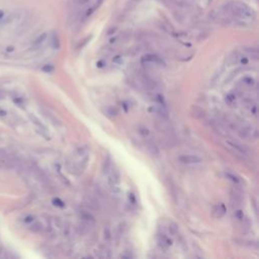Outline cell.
<instances>
[{
  "label": "cell",
  "instance_id": "obj_1",
  "mask_svg": "<svg viewBox=\"0 0 259 259\" xmlns=\"http://www.w3.org/2000/svg\"><path fill=\"white\" fill-rule=\"evenodd\" d=\"M226 6L227 12L232 14L235 18L241 22H252L255 18V13L248 5L240 1H229Z\"/></svg>",
  "mask_w": 259,
  "mask_h": 259
},
{
  "label": "cell",
  "instance_id": "obj_2",
  "mask_svg": "<svg viewBox=\"0 0 259 259\" xmlns=\"http://www.w3.org/2000/svg\"><path fill=\"white\" fill-rule=\"evenodd\" d=\"M108 175V186L113 193H119V172L116 167L111 166L109 172L107 173Z\"/></svg>",
  "mask_w": 259,
  "mask_h": 259
},
{
  "label": "cell",
  "instance_id": "obj_3",
  "mask_svg": "<svg viewBox=\"0 0 259 259\" xmlns=\"http://www.w3.org/2000/svg\"><path fill=\"white\" fill-rule=\"evenodd\" d=\"M29 119H31L32 123L37 126L39 133H40L44 138H46L47 140H50V135L48 134V130L46 128V126H45L42 122H40V119H39L37 116H32V114H29Z\"/></svg>",
  "mask_w": 259,
  "mask_h": 259
},
{
  "label": "cell",
  "instance_id": "obj_4",
  "mask_svg": "<svg viewBox=\"0 0 259 259\" xmlns=\"http://www.w3.org/2000/svg\"><path fill=\"white\" fill-rule=\"evenodd\" d=\"M149 111L152 113H155L159 119H168V111L165 108V105L160 104V105H152L149 108Z\"/></svg>",
  "mask_w": 259,
  "mask_h": 259
},
{
  "label": "cell",
  "instance_id": "obj_5",
  "mask_svg": "<svg viewBox=\"0 0 259 259\" xmlns=\"http://www.w3.org/2000/svg\"><path fill=\"white\" fill-rule=\"evenodd\" d=\"M230 198H231V204H232V206H233V207H239L241 204H242V201H243L242 193H241L239 190H237V189L231 190Z\"/></svg>",
  "mask_w": 259,
  "mask_h": 259
},
{
  "label": "cell",
  "instance_id": "obj_6",
  "mask_svg": "<svg viewBox=\"0 0 259 259\" xmlns=\"http://www.w3.org/2000/svg\"><path fill=\"white\" fill-rule=\"evenodd\" d=\"M178 160L184 164H195L201 162V159L197 155H181L178 157Z\"/></svg>",
  "mask_w": 259,
  "mask_h": 259
},
{
  "label": "cell",
  "instance_id": "obj_7",
  "mask_svg": "<svg viewBox=\"0 0 259 259\" xmlns=\"http://www.w3.org/2000/svg\"><path fill=\"white\" fill-rule=\"evenodd\" d=\"M145 145L150 154L153 156H159V149L152 139H149V138L145 137Z\"/></svg>",
  "mask_w": 259,
  "mask_h": 259
},
{
  "label": "cell",
  "instance_id": "obj_8",
  "mask_svg": "<svg viewBox=\"0 0 259 259\" xmlns=\"http://www.w3.org/2000/svg\"><path fill=\"white\" fill-rule=\"evenodd\" d=\"M226 207L224 204L220 203L218 204H216L215 207L213 209V216L215 217L216 219H221L225 216L226 214Z\"/></svg>",
  "mask_w": 259,
  "mask_h": 259
},
{
  "label": "cell",
  "instance_id": "obj_9",
  "mask_svg": "<svg viewBox=\"0 0 259 259\" xmlns=\"http://www.w3.org/2000/svg\"><path fill=\"white\" fill-rule=\"evenodd\" d=\"M142 63H155V64L164 65L163 60H162L160 57H158L157 55H152V54L144 56L142 58Z\"/></svg>",
  "mask_w": 259,
  "mask_h": 259
},
{
  "label": "cell",
  "instance_id": "obj_10",
  "mask_svg": "<svg viewBox=\"0 0 259 259\" xmlns=\"http://www.w3.org/2000/svg\"><path fill=\"white\" fill-rule=\"evenodd\" d=\"M190 113H191V116L194 117V119H204V116H206V111H204L201 107L197 106V105H192V106H191Z\"/></svg>",
  "mask_w": 259,
  "mask_h": 259
},
{
  "label": "cell",
  "instance_id": "obj_11",
  "mask_svg": "<svg viewBox=\"0 0 259 259\" xmlns=\"http://www.w3.org/2000/svg\"><path fill=\"white\" fill-rule=\"evenodd\" d=\"M228 143H229V145H230L232 148H234L237 152H239V153H241V154H243V155L248 154V149H247V147L242 145L241 143L234 142V141H229Z\"/></svg>",
  "mask_w": 259,
  "mask_h": 259
},
{
  "label": "cell",
  "instance_id": "obj_12",
  "mask_svg": "<svg viewBox=\"0 0 259 259\" xmlns=\"http://www.w3.org/2000/svg\"><path fill=\"white\" fill-rule=\"evenodd\" d=\"M158 243H159V245H160L161 248L167 249L168 247L171 245V240L168 237L165 236V235H159L158 236Z\"/></svg>",
  "mask_w": 259,
  "mask_h": 259
},
{
  "label": "cell",
  "instance_id": "obj_13",
  "mask_svg": "<svg viewBox=\"0 0 259 259\" xmlns=\"http://www.w3.org/2000/svg\"><path fill=\"white\" fill-rule=\"evenodd\" d=\"M111 157L109 155H106V157L103 160V163H102V172L104 174H107L109 172L111 166H113V163H111Z\"/></svg>",
  "mask_w": 259,
  "mask_h": 259
},
{
  "label": "cell",
  "instance_id": "obj_14",
  "mask_svg": "<svg viewBox=\"0 0 259 259\" xmlns=\"http://www.w3.org/2000/svg\"><path fill=\"white\" fill-rule=\"evenodd\" d=\"M102 3H103V0H96L95 3L93 4L91 7L88 8V9L86 10V12H85V17H88V16H90V15H92V14L94 13L95 11L97 10L99 7H100V5H101Z\"/></svg>",
  "mask_w": 259,
  "mask_h": 259
},
{
  "label": "cell",
  "instance_id": "obj_15",
  "mask_svg": "<svg viewBox=\"0 0 259 259\" xmlns=\"http://www.w3.org/2000/svg\"><path fill=\"white\" fill-rule=\"evenodd\" d=\"M80 216H81V219H82V221L84 223H86V224H93V223L95 222L94 218H93V216L91 215V214H89L88 212H85V210H82V212L80 213Z\"/></svg>",
  "mask_w": 259,
  "mask_h": 259
},
{
  "label": "cell",
  "instance_id": "obj_16",
  "mask_svg": "<svg viewBox=\"0 0 259 259\" xmlns=\"http://www.w3.org/2000/svg\"><path fill=\"white\" fill-rule=\"evenodd\" d=\"M47 38H48V34H47V32H44V34H42L41 35H39V37L35 39V42H34V44H32V45H34L35 47L41 46V45L47 40Z\"/></svg>",
  "mask_w": 259,
  "mask_h": 259
},
{
  "label": "cell",
  "instance_id": "obj_17",
  "mask_svg": "<svg viewBox=\"0 0 259 259\" xmlns=\"http://www.w3.org/2000/svg\"><path fill=\"white\" fill-rule=\"evenodd\" d=\"M29 230L35 232V233H39V232H41L42 230H43V225L41 224L40 222H32V224L31 225V227H29Z\"/></svg>",
  "mask_w": 259,
  "mask_h": 259
},
{
  "label": "cell",
  "instance_id": "obj_18",
  "mask_svg": "<svg viewBox=\"0 0 259 259\" xmlns=\"http://www.w3.org/2000/svg\"><path fill=\"white\" fill-rule=\"evenodd\" d=\"M117 109L116 107H113V106H107L106 108H105V113L107 114V116H116L117 114Z\"/></svg>",
  "mask_w": 259,
  "mask_h": 259
},
{
  "label": "cell",
  "instance_id": "obj_19",
  "mask_svg": "<svg viewBox=\"0 0 259 259\" xmlns=\"http://www.w3.org/2000/svg\"><path fill=\"white\" fill-rule=\"evenodd\" d=\"M169 232L174 236H176L178 234V226H177L175 223L171 222L170 225H169Z\"/></svg>",
  "mask_w": 259,
  "mask_h": 259
},
{
  "label": "cell",
  "instance_id": "obj_20",
  "mask_svg": "<svg viewBox=\"0 0 259 259\" xmlns=\"http://www.w3.org/2000/svg\"><path fill=\"white\" fill-rule=\"evenodd\" d=\"M246 52L249 54V55H251L252 57H254L255 59H257L258 57V50L256 49V48H246Z\"/></svg>",
  "mask_w": 259,
  "mask_h": 259
},
{
  "label": "cell",
  "instance_id": "obj_21",
  "mask_svg": "<svg viewBox=\"0 0 259 259\" xmlns=\"http://www.w3.org/2000/svg\"><path fill=\"white\" fill-rule=\"evenodd\" d=\"M52 47L53 49H58V48L60 47V43H59V39H58V35H54L52 37Z\"/></svg>",
  "mask_w": 259,
  "mask_h": 259
},
{
  "label": "cell",
  "instance_id": "obj_22",
  "mask_svg": "<svg viewBox=\"0 0 259 259\" xmlns=\"http://www.w3.org/2000/svg\"><path fill=\"white\" fill-rule=\"evenodd\" d=\"M45 114H46V116H48V119H50L51 120H52V123H54V125H55V126H59V125H60V122H59V119H57V117H55V116H54L53 114L51 113H46Z\"/></svg>",
  "mask_w": 259,
  "mask_h": 259
},
{
  "label": "cell",
  "instance_id": "obj_23",
  "mask_svg": "<svg viewBox=\"0 0 259 259\" xmlns=\"http://www.w3.org/2000/svg\"><path fill=\"white\" fill-rule=\"evenodd\" d=\"M53 204L54 206H56V207H65V203L63 200H60V198H58V197H55V198H53Z\"/></svg>",
  "mask_w": 259,
  "mask_h": 259
},
{
  "label": "cell",
  "instance_id": "obj_24",
  "mask_svg": "<svg viewBox=\"0 0 259 259\" xmlns=\"http://www.w3.org/2000/svg\"><path fill=\"white\" fill-rule=\"evenodd\" d=\"M226 176H227L229 179H231L232 181L235 182V183H239L240 182V179L238 178L236 175H234V174H232V173H226Z\"/></svg>",
  "mask_w": 259,
  "mask_h": 259
},
{
  "label": "cell",
  "instance_id": "obj_25",
  "mask_svg": "<svg viewBox=\"0 0 259 259\" xmlns=\"http://www.w3.org/2000/svg\"><path fill=\"white\" fill-rule=\"evenodd\" d=\"M139 133L142 135L143 137H147L149 135V131H148V129L145 128V126H140V128H139Z\"/></svg>",
  "mask_w": 259,
  "mask_h": 259
},
{
  "label": "cell",
  "instance_id": "obj_26",
  "mask_svg": "<svg viewBox=\"0 0 259 259\" xmlns=\"http://www.w3.org/2000/svg\"><path fill=\"white\" fill-rule=\"evenodd\" d=\"M242 81H243L244 83L248 84V85H253V84L255 83V82H254V79H253V78H251V77H244Z\"/></svg>",
  "mask_w": 259,
  "mask_h": 259
},
{
  "label": "cell",
  "instance_id": "obj_27",
  "mask_svg": "<svg viewBox=\"0 0 259 259\" xmlns=\"http://www.w3.org/2000/svg\"><path fill=\"white\" fill-rule=\"evenodd\" d=\"M35 221V217L34 216H26L25 219H23V222L25 223V224H32V222Z\"/></svg>",
  "mask_w": 259,
  "mask_h": 259
},
{
  "label": "cell",
  "instance_id": "obj_28",
  "mask_svg": "<svg viewBox=\"0 0 259 259\" xmlns=\"http://www.w3.org/2000/svg\"><path fill=\"white\" fill-rule=\"evenodd\" d=\"M43 71L47 72V73H51V72L54 71V67L52 65H46L43 67Z\"/></svg>",
  "mask_w": 259,
  "mask_h": 259
},
{
  "label": "cell",
  "instance_id": "obj_29",
  "mask_svg": "<svg viewBox=\"0 0 259 259\" xmlns=\"http://www.w3.org/2000/svg\"><path fill=\"white\" fill-rule=\"evenodd\" d=\"M235 217H236L238 220H243L244 219V214L241 212L240 210H237L236 212H235Z\"/></svg>",
  "mask_w": 259,
  "mask_h": 259
},
{
  "label": "cell",
  "instance_id": "obj_30",
  "mask_svg": "<svg viewBox=\"0 0 259 259\" xmlns=\"http://www.w3.org/2000/svg\"><path fill=\"white\" fill-rule=\"evenodd\" d=\"M6 156H7V154H6V150H5V149H2V148H0V161H1L3 158L6 157Z\"/></svg>",
  "mask_w": 259,
  "mask_h": 259
},
{
  "label": "cell",
  "instance_id": "obj_31",
  "mask_svg": "<svg viewBox=\"0 0 259 259\" xmlns=\"http://www.w3.org/2000/svg\"><path fill=\"white\" fill-rule=\"evenodd\" d=\"M7 116L6 110H4L3 108L0 107V117H4V116Z\"/></svg>",
  "mask_w": 259,
  "mask_h": 259
},
{
  "label": "cell",
  "instance_id": "obj_32",
  "mask_svg": "<svg viewBox=\"0 0 259 259\" xmlns=\"http://www.w3.org/2000/svg\"><path fill=\"white\" fill-rule=\"evenodd\" d=\"M241 63L244 64V65H246L247 63H248V60H247L246 58H242V59H241Z\"/></svg>",
  "mask_w": 259,
  "mask_h": 259
},
{
  "label": "cell",
  "instance_id": "obj_33",
  "mask_svg": "<svg viewBox=\"0 0 259 259\" xmlns=\"http://www.w3.org/2000/svg\"><path fill=\"white\" fill-rule=\"evenodd\" d=\"M3 16H4V11L0 9V20H1L2 18H3Z\"/></svg>",
  "mask_w": 259,
  "mask_h": 259
},
{
  "label": "cell",
  "instance_id": "obj_34",
  "mask_svg": "<svg viewBox=\"0 0 259 259\" xmlns=\"http://www.w3.org/2000/svg\"><path fill=\"white\" fill-rule=\"evenodd\" d=\"M88 1H89V0H79V3H80V4H85V3H87Z\"/></svg>",
  "mask_w": 259,
  "mask_h": 259
},
{
  "label": "cell",
  "instance_id": "obj_35",
  "mask_svg": "<svg viewBox=\"0 0 259 259\" xmlns=\"http://www.w3.org/2000/svg\"><path fill=\"white\" fill-rule=\"evenodd\" d=\"M14 50V48L13 47H7V52H12V51Z\"/></svg>",
  "mask_w": 259,
  "mask_h": 259
},
{
  "label": "cell",
  "instance_id": "obj_36",
  "mask_svg": "<svg viewBox=\"0 0 259 259\" xmlns=\"http://www.w3.org/2000/svg\"><path fill=\"white\" fill-rule=\"evenodd\" d=\"M102 64H103V62L100 61V62H98V63H97V66H98V67H102V66H103Z\"/></svg>",
  "mask_w": 259,
  "mask_h": 259
}]
</instances>
